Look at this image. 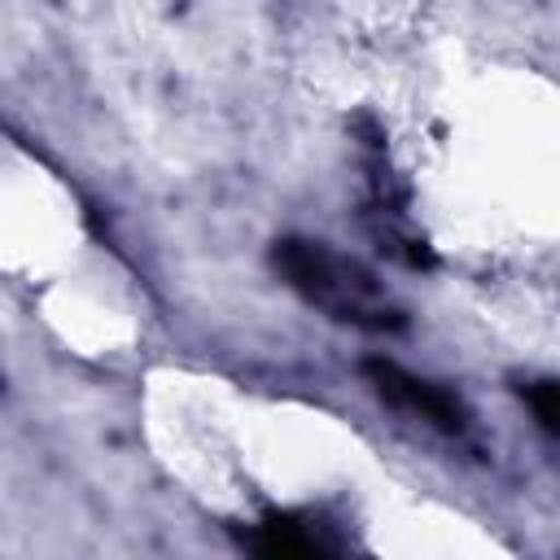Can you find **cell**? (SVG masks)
Instances as JSON below:
<instances>
[{
  "label": "cell",
  "instance_id": "obj_2",
  "mask_svg": "<svg viewBox=\"0 0 560 560\" xmlns=\"http://www.w3.org/2000/svg\"><path fill=\"white\" fill-rule=\"evenodd\" d=\"M363 372H368L372 389H376L389 407H398V411L424 420V424L438 429V433H451V438H455V433H464L468 420H472L459 394H451L446 385L424 381V376H416V372H407V368H398V363H389V359H368Z\"/></svg>",
  "mask_w": 560,
  "mask_h": 560
},
{
  "label": "cell",
  "instance_id": "obj_1",
  "mask_svg": "<svg viewBox=\"0 0 560 560\" xmlns=\"http://www.w3.org/2000/svg\"><path fill=\"white\" fill-rule=\"evenodd\" d=\"M276 276L315 311H324L337 324L363 328V332H394L402 328V306L394 293L350 254L311 241V236H284L271 249Z\"/></svg>",
  "mask_w": 560,
  "mask_h": 560
},
{
  "label": "cell",
  "instance_id": "obj_4",
  "mask_svg": "<svg viewBox=\"0 0 560 560\" xmlns=\"http://www.w3.org/2000/svg\"><path fill=\"white\" fill-rule=\"evenodd\" d=\"M525 402L534 407L538 424H542L547 433H556V424H560V398H556V381H529V385H525Z\"/></svg>",
  "mask_w": 560,
  "mask_h": 560
},
{
  "label": "cell",
  "instance_id": "obj_3",
  "mask_svg": "<svg viewBox=\"0 0 560 560\" xmlns=\"http://www.w3.org/2000/svg\"><path fill=\"white\" fill-rule=\"evenodd\" d=\"M245 547L271 560H324V556H337L346 542L332 534V525H324L311 512H271L254 521V529L245 534Z\"/></svg>",
  "mask_w": 560,
  "mask_h": 560
}]
</instances>
